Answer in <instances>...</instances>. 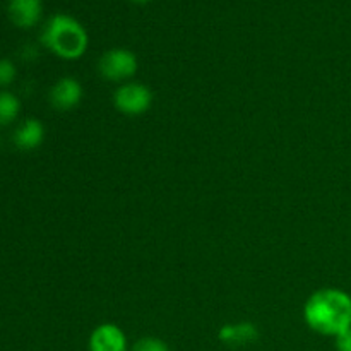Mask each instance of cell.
Instances as JSON below:
<instances>
[{"instance_id": "6da1fadb", "label": "cell", "mask_w": 351, "mask_h": 351, "mask_svg": "<svg viewBox=\"0 0 351 351\" xmlns=\"http://www.w3.org/2000/svg\"><path fill=\"white\" fill-rule=\"evenodd\" d=\"M304 321L321 336L338 338L351 328V295L339 288H321L307 298Z\"/></svg>"}, {"instance_id": "7a4b0ae2", "label": "cell", "mask_w": 351, "mask_h": 351, "mask_svg": "<svg viewBox=\"0 0 351 351\" xmlns=\"http://www.w3.org/2000/svg\"><path fill=\"white\" fill-rule=\"evenodd\" d=\"M41 43L58 58L77 60L88 50L89 36L86 27L75 17L55 14L45 24Z\"/></svg>"}, {"instance_id": "3957f363", "label": "cell", "mask_w": 351, "mask_h": 351, "mask_svg": "<svg viewBox=\"0 0 351 351\" xmlns=\"http://www.w3.org/2000/svg\"><path fill=\"white\" fill-rule=\"evenodd\" d=\"M139 69V62L134 51L127 48H112L105 51L98 62V72L103 79L112 82H127Z\"/></svg>"}, {"instance_id": "277c9868", "label": "cell", "mask_w": 351, "mask_h": 351, "mask_svg": "<svg viewBox=\"0 0 351 351\" xmlns=\"http://www.w3.org/2000/svg\"><path fill=\"white\" fill-rule=\"evenodd\" d=\"M113 105L123 115L139 117L153 105V93L143 82L127 81L113 93Z\"/></svg>"}, {"instance_id": "5b68a950", "label": "cell", "mask_w": 351, "mask_h": 351, "mask_svg": "<svg viewBox=\"0 0 351 351\" xmlns=\"http://www.w3.org/2000/svg\"><path fill=\"white\" fill-rule=\"evenodd\" d=\"M129 343L120 326L113 322H103L96 326L88 339V351H127Z\"/></svg>"}, {"instance_id": "8992f818", "label": "cell", "mask_w": 351, "mask_h": 351, "mask_svg": "<svg viewBox=\"0 0 351 351\" xmlns=\"http://www.w3.org/2000/svg\"><path fill=\"white\" fill-rule=\"evenodd\" d=\"M82 93L84 91H82V86L77 79L62 77L51 86L48 99H50V105L55 110H58V112H69V110H74L81 103Z\"/></svg>"}, {"instance_id": "52a82bcc", "label": "cell", "mask_w": 351, "mask_h": 351, "mask_svg": "<svg viewBox=\"0 0 351 351\" xmlns=\"http://www.w3.org/2000/svg\"><path fill=\"white\" fill-rule=\"evenodd\" d=\"M43 3L41 0H9L7 2V14L14 26L21 29H29L36 26L41 19Z\"/></svg>"}, {"instance_id": "ba28073f", "label": "cell", "mask_w": 351, "mask_h": 351, "mask_svg": "<svg viewBox=\"0 0 351 351\" xmlns=\"http://www.w3.org/2000/svg\"><path fill=\"white\" fill-rule=\"evenodd\" d=\"M261 332L252 322H235V324H225L219 328L218 339L228 346H243L256 343Z\"/></svg>"}, {"instance_id": "9c48e42d", "label": "cell", "mask_w": 351, "mask_h": 351, "mask_svg": "<svg viewBox=\"0 0 351 351\" xmlns=\"http://www.w3.org/2000/svg\"><path fill=\"white\" fill-rule=\"evenodd\" d=\"M14 146L21 151H34L43 144L45 125L38 119H26L12 136Z\"/></svg>"}, {"instance_id": "30bf717a", "label": "cell", "mask_w": 351, "mask_h": 351, "mask_svg": "<svg viewBox=\"0 0 351 351\" xmlns=\"http://www.w3.org/2000/svg\"><path fill=\"white\" fill-rule=\"evenodd\" d=\"M21 113V101L10 91H0V127L10 125Z\"/></svg>"}, {"instance_id": "8fae6325", "label": "cell", "mask_w": 351, "mask_h": 351, "mask_svg": "<svg viewBox=\"0 0 351 351\" xmlns=\"http://www.w3.org/2000/svg\"><path fill=\"white\" fill-rule=\"evenodd\" d=\"M132 351H170V346L156 336H144L134 343Z\"/></svg>"}, {"instance_id": "7c38bea8", "label": "cell", "mask_w": 351, "mask_h": 351, "mask_svg": "<svg viewBox=\"0 0 351 351\" xmlns=\"http://www.w3.org/2000/svg\"><path fill=\"white\" fill-rule=\"evenodd\" d=\"M17 75V69L9 58H0V86H10Z\"/></svg>"}, {"instance_id": "4fadbf2b", "label": "cell", "mask_w": 351, "mask_h": 351, "mask_svg": "<svg viewBox=\"0 0 351 351\" xmlns=\"http://www.w3.org/2000/svg\"><path fill=\"white\" fill-rule=\"evenodd\" d=\"M336 350L338 351H351V328L341 336L336 338Z\"/></svg>"}, {"instance_id": "5bb4252c", "label": "cell", "mask_w": 351, "mask_h": 351, "mask_svg": "<svg viewBox=\"0 0 351 351\" xmlns=\"http://www.w3.org/2000/svg\"><path fill=\"white\" fill-rule=\"evenodd\" d=\"M130 2H134V3H146V2H149V0H130Z\"/></svg>"}]
</instances>
